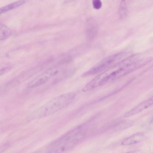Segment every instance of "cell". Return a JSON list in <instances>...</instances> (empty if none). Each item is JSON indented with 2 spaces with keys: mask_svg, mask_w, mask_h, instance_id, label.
<instances>
[{
  "mask_svg": "<svg viewBox=\"0 0 153 153\" xmlns=\"http://www.w3.org/2000/svg\"><path fill=\"white\" fill-rule=\"evenodd\" d=\"M145 135L143 132H138L125 139L121 144L125 146L137 143L142 141Z\"/></svg>",
  "mask_w": 153,
  "mask_h": 153,
  "instance_id": "8992f818",
  "label": "cell"
},
{
  "mask_svg": "<svg viewBox=\"0 0 153 153\" xmlns=\"http://www.w3.org/2000/svg\"><path fill=\"white\" fill-rule=\"evenodd\" d=\"M75 97V94L72 92L57 96L36 110L31 117L33 119H37L53 114L70 104Z\"/></svg>",
  "mask_w": 153,
  "mask_h": 153,
  "instance_id": "7a4b0ae2",
  "label": "cell"
},
{
  "mask_svg": "<svg viewBox=\"0 0 153 153\" xmlns=\"http://www.w3.org/2000/svg\"><path fill=\"white\" fill-rule=\"evenodd\" d=\"M58 72V70L55 67L50 68L30 82L28 84L27 87L30 88L39 86L44 83Z\"/></svg>",
  "mask_w": 153,
  "mask_h": 153,
  "instance_id": "5b68a950",
  "label": "cell"
},
{
  "mask_svg": "<svg viewBox=\"0 0 153 153\" xmlns=\"http://www.w3.org/2000/svg\"><path fill=\"white\" fill-rule=\"evenodd\" d=\"M126 52L115 53L100 61L89 69L84 73L83 77L88 76L102 72L114 65L126 56Z\"/></svg>",
  "mask_w": 153,
  "mask_h": 153,
  "instance_id": "277c9868",
  "label": "cell"
},
{
  "mask_svg": "<svg viewBox=\"0 0 153 153\" xmlns=\"http://www.w3.org/2000/svg\"><path fill=\"white\" fill-rule=\"evenodd\" d=\"M92 4L94 8L99 9L101 8L102 3L101 0H93Z\"/></svg>",
  "mask_w": 153,
  "mask_h": 153,
  "instance_id": "8fae6325",
  "label": "cell"
},
{
  "mask_svg": "<svg viewBox=\"0 0 153 153\" xmlns=\"http://www.w3.org/2000/svg\"><path fill=\"white\" fill-rule=\"evenodd\" d=\"M89 21L86 30L87 37L89 39L93 38L96 35L97 32V25L94 21Z\"/></svg>",
  "mask_w": 153,
  "mask_h": 153,
  "instance_id": "52a82bcc",
  "label": "cell"
},
{
  "mask_svg": "<svg viewBox=\"0 0 153 153\" xmlns=\"http://www.w3.org/2000/svg\"><path fill=\"white\" fill-rule=\"evenodd\" d=\"M79 129L73 130L53 141L47 146L48 152H62L73 148L83 137Z\"/></svg>",
  "mask_w": 153,
  "mask_h": 153,
  "instance_id": "3957f363",
  "label": "cell"
},
{
  "mask_svg": "<svg viewBox=\"0 0 153 153\" xmlns=\"http://www.w3.org/2000/svg\"><path fill=\"white\" fill-rule=\"evenodd\" d=\"M11 68L10 67H7L6 68H3L0 70V75L3 74H4L6 73L10 70Z\"/></svg>",
  "mask_w": 153,
  "mask_h": 153,
  "instance_id": "7c38bea8",
  "label": "cell"
},
{
  "mask_svg": "<svg viewBox=\"0 0 153 153\" xmlns=\"http://www.w3.org/2000/svg\"><path fill=\"white\" fill-rule=\"evenodd\" d=\"M25 2L24 0H21L13 2L2 7L0 9V13H1L15 9L21 5Z\"/></svg>",
  "mask_w": 153,
  "mask_h": 153,
  "instance_id": "9c48e42d",
  "label": "cell"
},
{
  "mask_svg": "<svg viewBox=\"0 0 153 153\" xmlns=\"http://www.w3.org/2000/svg\"><path fill=\"white\" fill-rule=\"evenodd\" d=\"M139 57L138 54H135L124 58L98 74L96 76L99 82L98 86L105 85L133 72L130 63L138 59Z\"/></svg>",
  "mask_w": 153,
  "mask_h": 153,
  "instance_id": "6da1fadb",
  "label": "cell"
},
{
  "mask_svg": "<svg viewBox=\"0 0 153 153\" xmlns=\"http://www.w3.org/2000/svg\"><path fill=\"white\" fill-rule=\"evenodd\" d=\"M128 13L127 7L125 0H121L119 9L118 14L120 19H123L127 16Z\"/></svg>",
  "mask_w": 153,
  "mask_h": 153,
  "instance_id": "ba28073f",
  "label": "cell"
},
{
  "mask_svg": "<svg viewBox=\"0 0 153 153\" xmlns=\"http://www.w3.org/2000/svg\"><path fill=\"white\" fill-rule=\"evenodd\" d=\"M11 30L5 25L1 26L0 29V39L4 40L6 39L11 35Z\"/></svg>",
  "mask_w": 153,
  "mask_h": 153,
  "instance_id": "30bf717a",
  "label": "cell"
}]
</instances>
